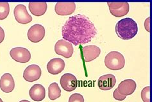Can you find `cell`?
I'll use <instances>...</instances> for the list:
<instances>
[{
	"label": "cell",
	"instance_id": "1",
	"mask_svg": "<svg viewBox=\"0 0 152 102\" xmlns=\"http://www.w3.org/2000/svg\"><path fill=\"white\" fill-rule=\"evenodd\" d=\"M97 34L94 24L83 14H77L69 18L62 29L64 40L75 46L91 42Z\"/></svg>",
	"mask_w": 152,
	"mask_h": 102
},
{
	"label": "cell",
	"instance_id": "2",
	"mask_svg": "<svg viewBox=\"0 0 152 102\" xmlns=\"http://www.w3.org/2000/svg\"><path fill=\"white\" fill-rule=\"evenodd\" d=\"M137 24L130 18L119 20L115 25V32L120 39L130 40L134 38L138 32Z\"/></svg>",
	"mask_w": 152,
	"mask_h": 102
},
{
	"label": "cell",
	"instance_id": "3",
	"mask_svg": "<svg viewBox=\"0 0 152 102\" xmlns=\"http://www.w3.org/2000/svg\"><path fill=\"white\" fill-rule=\"evenodd\" d=\"M105 66L113 71L120 70L125 65V59L124 56L118 51H113L109 53L105 58Z\"/></svg>",
	"mask_w": 152,
	"mask_h": 102
},
{
	"label": "cell",
	"instance_id": "4",
	"mask_svg": "<svg viewBox=\"0 0 152 102\" xmlns=\"http://www.w3.org/2000/svg\"><path fill=\"white\" fill-rule=\"evenodd\" d=\"M111 14L115 17H123L129 13L130 5L127 2H108Z\"/></svg>",
	"mask_w": 152,
	"mask_h": 102
},
{
	"label": "cell",
	"instance_id": "5",
	"mask_svg": "<svg viewBox=\"0 0 152 102\" xmlns=\"http://www.w3.org/2000/svg\"><path fill=\"white\" fill-rule=\"evenodd\" d=\"M12 59L20 63H27L31 59V54L28 49L23 47H16L10 51Z\"/></svg>",
	"mask_w": 152,
	"mask_h": 102
},
{
	"label": "cell",
	"instance_id": "6",
	"mask_svg": "<svg viewBox=\"0 0 152 102\" xmlns=\"http://www.w3.org/2000/svg\"><path fill=\"white\" fill-rule=\"evenodd\" d=\"M55 51L57 55L63 56L65 58L68 59L73 55L74 49L71 43L65 40L61 39L58 40L55 44Z\"/></svg>",
	"mask_w": 152,
	"mask_h": 102
},
{
	"label": "cell",
	"instance_id": "7",
	"mask_svg": "<svg viewBox=\"0 0 152 102\" xmlns=\"http://www.w3.org/2000/svg\"><path fill=\"white\" fill-rule=\"evenodd\" d=\"M45 28L40 24H34L28 31V38L32 43H39L44 39L45 36Z\"/></svg>",
	"mask_w": 152,
	"mask_h": 102
},
{
	"label": "cell",
	"instance_id": "8",
	"mask_svg": "<svg viewBox=\"0 0 152 102\" xmlns=\"http://www.w3.org/2000/svg\"><path fill=\"white\" fill-rule=\"evenodd\" d=\"M14 15L16 21L22 24H28L32 21V17L28 14L24 5H18L14 10Z\"/></svg>",
	"mask_w": 152,
	"mask_h": 102
},
{
	"label": "cell",
	"instance_id": "9",
	"mask_svg": "<svg viewBox=\"0 0 152 102\" xmlns=\"http://www.w3.org/2000/svg\"><path fill=\"white\" fill-rule=\"evenodd\" d=\"M61 86L64 90L67 92H71L75 90L78 86V81L76 76L71 73L63 75L60 80Z\"/></svg>",
	"mask_w": 152,
	"mask_h": 102
},
{
	"label": "cell",
	"instance_id": "10",
	"mask_svg": "<svg viewBox=\"0 0 152 102\" xmlns=\"http://www.w3.org/2000/svg\"><path fill=\"white\" fill-rule=\"evenodd\" d=\"M42 75L41 69L36 64H31L28 66L24 71L23 78L26 81L33 82L38 80Z\"/></svg>",
	"mask_w": 152,
	"mask_h": 102
},
{
	"label": "cell",
	"instance_id": "11",
	"mask_svg": "<svg viewBox=\"0 0 152 102\" xmlns=\"http://www.w3.org/2000/svg\"><path fill=\"white\" fill-rule=\"evenodd\" d=\"M76 9V4L73 2H58L55 6V12L59 15H71Z\"/></svg>",
	"mask_w": 152,
	"mask_h": 102
},
{
	"label": "cell",
	"instance_id": "12",
	"mask_svg": "<svg viewBox=\"0 0 152 102\" xmlns=\"http://www.w3.org/2000/svg\"><path fill=\"white\" fill-rule=\"evenodd\" d=\"M116 84V79L114 75L107 74L100 76L98 81L99 88L103 91H109Z\"/></svg>",
	"mask_w": 152,
	"mask_h": 102
},
{
	"label": "cell",
	"instance_id": "13",
	"mask_svg": "<svg viewBox=\"0 0 152 102\" xmlns=\"http://www.w3.org/2000/svg\"><path fill=\"white\" fill-rule=\"evenodd\" d=\"M46 68L50 74L58 75L64 69L65 62L61 58H54L49 61Z\"/></svg>",
	"mask_w": 152,
	"mask_h": 102
},
{
	"label": "cell",
	"instance_id": "14",
	"mask_svg": "<svg viewBox=\"0 0 152 102\" xmlns=\"http://www.w3.org/2000/svg\"><path fill=\"white\" fill-rule=\"evenodd\" d=\"M82 52L84 60L86 62H89L98 58L101 54V50L96 46L89 45L83 47Z\"/></svg>",
	"mask_w": 152,
	"mask_h": 102
},
{
	"label": "cell",
	"instance_id": "15",
	"mask_svg": "<svg viewBox=\"0 0 152 102\" xmlns=\"http://www.w3.org/2000/svg\"><path fill=\"white\" fill-rule=\"evenodd\" d=\"M15 87V81L12 75L10 73H5L0 79V89L5 93L12 92Z\"/></svg>",
	"mask_w": 152,
	"mask_h": 102
},
{
	"label": "cell",
	"instance_id": "16",
	"mask_svg": "<svg viewBox=\"0 0 152 102\" xmlns=\"http://www.w3.org/2000/svg\"><path fill=\"white\" fill-rule=\"evenodd\" d=\"M136 87H137V85L134 80L126 79L122 81L119 84L117 89L122 95L126 96L132 95L135 91Z\"/></svg>",
	"mask_w": 152,
	"mask_h": 102
},
{
	"label": "cell",
	"instance_id": "17",
	"mask_svg": "<svg viewBox=\"0 0 152 102\" xmlns=\"http://www.w3.org/2000/svg\"><path fill=\"white\" fill-rule=\"evenodd\" d=\"M30 98L35 101H41L46 97V90L41 84H35L29 91Z\"/></svg>",
	"mask_w": 152,
	"mask_h": 102
},
{
	"label": "cell",
	"instance_id": "18",
	"mask_svg": "<svg viewBox=\"0 0 152 102\" xmlns=\"http://www.w3.org/2000/svg\"><path fill=\"white\" fill-rule=\"evenodd\" d=\"M47 3L45 2H30L29 3V10L35 16H42L47 10Z\"/></svg>",
	"mask_w": 152,
	"mask_h": 102
},
{
	"label": "cell",
	"instance_id": "19",
	"mask_svg": "<svg viewBox=\"0 0 152 102\" xmlns=\"http://www.w3.org/2000/svg\"><path fill=\"white\" fill-rule=\"evenodd\" d=\"M61 96V89L57 83L53 82L48 87V97L51 100H55Z\"/></svg>",
	"mask_w": 152,
	"mask_h": 102
},
{
	"label": "cell",
	"instance_id": "20",
	"mask_svg": "<svg viewBox=\"0 0 152 102\" xmlns=\"http://www.w3.org/2000/svg\"><path fill=\"white\" fill-rule=\"evenodd\" d=\"M10 5L7 2H0V20L5 19L10 13Z\"/></svg>",
	"mask_w": 152,
	"mask_h": 102
},
{
	"label": "cell",
	"instance_id": "21",
	"mask_svg": "<svg viewBox=\"0 0 152 102\" xmlns=\"http://www.w3.org/2000/svg\"><path fill=\"white\" fill-rule=\"evenodd\" d=\"M150 87L146 86L141 91V98L144 102H150Z\"/></svg>",
	"mask_w": 152,
	"mask_h": 102
},
{
	"label": "cell",
	"instance_id": "22",
	"mask_svg": "<svg viewBox=\"0 0 152 102\" xmlns=\"http://www.w3.org/2000/svg\"><path fill=\"white\" fill-rule=\"evenodd\" d=\"M68 102H84V98L81 94L75 93L70 96Z\"/></svg>",
	"mask_w": 152,
	"mask_h": 102
},
{
	"label": "cell",
	"instance_id": "23",
	"mask_svg": "<svg viewBox=\"0 0 152 102\" xmlns=\"http://www.w3.org/2000/svg\"><path fill=\"white\" fill-rule=\"evenodd\" d=\"M113 97L115 100H119V101H123L126 98V96L122 95L121 93H120L118 91V89H116L113 92Z\"/></svg>",
	"mask_w": 152,
	"mask_h": 102
},
{
	"label": "cell",
	"instance_id": "24",
	"mask_svg": "<svg viewBox=\"0 0 152 102\" xmlns=\"http://www.w3.org/2000/svg\"><path fill=\"white\" fill-rule=\"evenodd\" d=\"M150 18H148L145 21V29L146 30L147 32H150Z\"/></svg>",
	"mask_w": 152,
	"mask_h": 102
},
{
	"label": "cell",
	"instance_id": "25",
	"mask_svg": "<svg viewBox=\"0 0 152 102\" xmlns=\"http://www.w3.org/2000/svg\"><path fill=\"white\" fill-rule=\"evenodd\" d=\"M5 31H4L3 28L0 26V44L3 41L4 39H5Z\"/></svg>",
	"mask_w": 152,
	"mask_h": 102
},
{
	"label": "cell",
	"instance_id": "26",
	"mask_svg": "<svg viewBox=\"0 0 152 102\" xmlns=\"http://www.w3.org/2000/svg\"><path fill=\"white\" fill-rule=\"evenodd\" d=\"M19 102H30V101H28V100H21V101H20Z\"/></svg>",
	"mask_w": 152,
	"mask_h": 102
},
{
	"label": "cell",
	"instance_id": "27",
	"mask_svg": "<svg viewBox=\"0 0 152 102\" xmlns=\"http://www.w3.org/2000/svg\"><path fill=\"white\" fill-rule=\"evenodd\" d=\"M0 102H3V101L1 100V98H0Z\"/></svg>",
	"mask_w": 152,
	"mask_h": 102
}]
</instances>
